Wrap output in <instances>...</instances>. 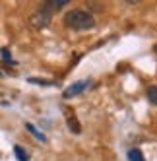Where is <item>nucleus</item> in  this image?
<instances>
[{
  "label": "nucleus",
  "mask_w": 157,
  "mask_h": 161,
  "mask_svg": "<svg viewBox=\"0 0 157 161\" xmlns=\"http://www.w3.org/2000/svg\"><path fill=\"white\" fill-rule=\"evenodd\" d=\"M128 159L130 161H143V153L138 147H132V149H128Z\"/></svg>",
  "instance_id": "nucleus-6"
},
{
  "label": "nucleus",
  "mask_w": 157,
  "mask_h": 161,
  "mask_svg": "<svg viewBox=\"0 0 157 161\" xmlns=\"http://www.w3.org/2000/svg\"><path fill=\"white\" fill-rule=\"evenodd\" d=\"M66 25L72 27V29H78V31H84V29H91L95 25V19L93 16L85 12V10H72V12L66 14L64 18Z\"/></svg>",
  "instance_id": "nucleus-1"
},
{
  "label": "nucleus",
  "mask_w": 157,
  "mask_h": 161,
  "mask_svg": "<svg viewBox=\"0 0 157 161\" xmlns=\"http://www.w3.org/2000/svg\"><path fill=\"white\" fill-rule=\"evenodd\" d=\"M31 84H39V86H52L54 82H49V80H39V78H29Z\"/></svg>",
  "instance_id": "nucleus-10"
},
{
  "label": "nucleus",
  "mask_w": 157,
  "mask_h": 161,
  "mask_svg": "<svg viewBox=\"0 0 157 161\" xmlns=\"http://www.w3.org/2000/svg\"><path fill=\"white\" fill-rule=\"evenodd\" d=\"M87 86H89V80H80V82L72 84L70 87L64 89V99H70V97H74V95H78V93H82Z\"/></svg>",
  "instance_id": "nucleus-3"
},
{
  "label": "nucleus",
  "mask_w": 157,
  "mask_h": 161,
  "mask_svg": "<svg viewBox=\"0 0 157 161\" xmlns=\"http://www.w3.org/2000/svg\"><path fill=\"white\" fill-rule=\"evenodd\" d=\"M66 120H68V126H70V130H72L74 134H80V132H82V124L78 122V119H76L74 113L70 114V111H68V117H66Z\"/></svg>",
  "instance_id": "nucleus-5"
},
{
  "label": "nucleus",
  "mask_w": 157,
  "mask_h": 161,
  "mask_svg": "<svg viewBox=\"0 0 157 161\" xmlns=\"http://www.w3.org/2000/svg\"><path fill=\"white\" fill-rule=\"evenodd\" d=\"M145 95H148L151 105H157V86H149L148 91H145Z\"/></svg>",
  "instance_id": "nucleus-8"
},
{
  "label": "nucleus",
  "mask_w": 157,
  "mask_h": 161,
  "mask_svg": "<svg viewBox=\"0 0 157 161\" xmlns=\"http://www.w3.org/2000/svg\"><path fill=\"white\" fill-rule=\"evenodd\" d=\"M14 153H16V157H18L19 161H29V155L25 153V149H24V147L16 146V147H14Z\"/></svg>",
  "instance_id": "nucleus-9"
},
{
  "label": "nucleus",
  "mask_w": 157,
  "mask_h": 161,
  "mask_svg": "<svg viewBox=\"0 0 157 161\" xmlns=\"http://www.w3.org/2000/svg\"><path fill=\"white\" fill-rule=\"evenodd\" d=\"M0 54H2V58H4L6 62H14V60H12V54H10L8 49H2V51H0Z\"/></svg>",
  "instance_id": "nucleus-11"
},
{
  "label": "nucleus",
  "mask_w": 157,
  "mask_h": 161,
  "mask_svg": "<svg viewBox=\"0 0 157 161\" xmlns=\"http://www.w3.org/2000/svg\"><path fill=\"white\" fill-rule=\"evenodd\" d=\"M25 128H27V130H29L33 136H35L37 140H41V142H47V138H45V134H41V132H39V130H37V128H35V126H33L31 122H25Z\"/></svg>",
  "instance_id": "nucleus-7"
},
{
  "label": "nucleus",
  "mask_w": 157,
  "mask_h": 161,
  "mask_svg": "<svg viewBox=\"0 0 157 161\" xmlns=\"http://www.w3.org/2000/svg\"><path fill=\"white\" fill-rule=\"evenodd\" d=\"M51 18H52V14L49 12V10H45V8L41 6L37 12L31 16V19H29V21H31V25H33V27L43 29V27H47V25L51 24Z\"/></svg>",
  "instance_id": "nucleus-2"
},
{
  "label": "nucleus",
  "mask_w": 157,
  "mask_h": 161,
  "mask_svg": "<svg viewBox=\"0 0 157 161\" xmlns=\"http://www.w3.org/2000/svg\"><path fill=\"white\" fill-rule=\"evenodd\" d=\"M155 51H157V47H155Z\"/></svg>",
  "instance_id": "nucleus-12"
},
{
  "label": "nucleus",
  "mask_w": 157,
  "mask_h": 161,
  "mask_svg": "<svg viewBox=\"0 0 157 161\" xmlns=\"http://www.w3.org/2000/svg\"><path fill=\"white\" fill-rule=\"evenodd\" d=\"M66 4H70L68 0H47V2H43V8L49 10V12H57V10H62Z\"/></svg>",
  "instance_id": "nucleus-4"
}]
</instances>
